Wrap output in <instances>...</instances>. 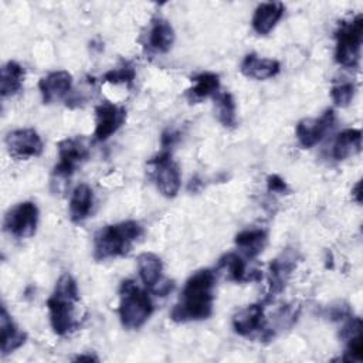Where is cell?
I'll return each instance as SVG.
<instances>
[{
    "mask_svg": "<svg viewBox=\"0 0 363 363\" xmlns=\"http://www.w3.org/2000/svg\"><path fill=\"white\" fill-rule=\"evenodd\" d=\"M234 241L235 247L240 251L238 254L242 255L245 259H252L264 251L268 242V233L261 227L245 228L235 235Z\"/></svg>",
    "mask_w": 363,
    "mask_h": 363,
    "instance_id": "cell-18",
    "label": "cell"
},
{
    "mask_svg": "<svg viewBox=\"0 0 363 363\" xmlns=\"http://www.w3.org/2000/svg\"><path fill=\"white\" fill-rule=\"evenodd\" d=\"M72 86V75L65 69L47 74L38 82V89L44 104H54L62 99Z\"/></svg>",
    "mask_w": 363,
    "mask_h": 363,
    "instance_id": "cell-12",
    "label": "cell"
},
{
    "mask_svg": "<svg viewBox=\"0 0 363 363\" xmlns=\"http://www.w3.org/2000/svg\"><path fill=\"white\" fill-rule=\"evenodd\" d=\"M217 272L213 269H199L184 282L179 301L170 312L174 322L203 320L211 316L214 305Z\"/></svg>",
    "mask_w": 363,
    "mask_h": 363,
    "instance_id": "cell-1",
    "label": "cell"
},
{
    "mask_svg": "<svg viewBox=\"0 0 363 363\" xmlns=\"http://www.w3.org/2000/svg\"><path fill=\"white\" fill-rule=\"evenodd\" d=\"M149 163L153 166L155 183L159 193L166 199L176 197L180 189V170L172 155L164 150L149 160Z\"/></svg>",
    "mask_w": 363,
    "mask_h": 363,
    "instance_id": "cell-9",
    "label": "cell"
},
{
    "mask_svg": "<svg viewBox=\"0 0 363 363\" xmlns=\"http://www.w3.org/2000/svg\"><path fill=\"white\" fill-rule=\"evenodd\" d=\"M95 197L91 186L86 183H79L71 193L69 197V218L72 223H82L92 214Z\"/></svg>",
    "mask_w": 363,
    "mask_h": 363,
    "instance_id": "cell-19",
    "label": "cell"
},
{
    "mask_svg": "<svg viewBox=\"0 0 363 363\" xmlns=\"http://www.w3.org/2000/svg\"><path fill=\"white\" fill-rule=\"evenodd\" d=\"M335 123V111L326 109L319 118H305L296 123L295 136L305 149L318 145Z\"/></svg>",
    "mask_w": 363,
    "mask_h": 363,
    "instance_id": "cell-10",
    "label": "cell"
},
{
    "mask_svg": "<svg viewBox=\"0 0 363 363\" xmlns=\"http://www.w3.org/2000/svg\"><path fill=\"white\" fill-rule=\"evenodd\" d=\"M356 86L353 82H340L332 86L330 98L333 104L339 108H346L354 98Z\"/></svg>",
    "mask_w": 363,
    "mask_h": 363,
    "instance_id": "cell-26",
    "label": "cell"
},
{
    "mask_svg": "<svg viewBox=\"0 0 363 363\" xmlns=\"http://www.w3.org/2000/svg\"><path fill=\"white\" fill-rule=\"evenodd\" d=\"M89 147L82 138H67L58 143V162L52 169V183L67 182L86 162Z\"/></svg>",
    "mask_w": 363,
    "mask_h": 363,
    "instance_id": "cell-6",
    "label": "cell"
},
{
    "mask_svg": "<svg viewBox=\"0 0 363 363\" xmlns=\"http://www.w3.org/2000/svg\"><path fill=\"white\" fill-rule=\"evenodd\" d=\"M216 116L224 128H234L237 125V105L230 92H217L214 96Z\"/></svg>",
    "mask_w": 363,
    "mask_h": 363,
    "instance_id": "cell-25",
    "label": "cell"
},
{
    "mask_svg": "<svg viewBox=\"0 0 363 363\" xmlns=\"http://www.w3.org/2000/svg\"><path fill=\"white\" fill-rule=\"evenodd\" d=\"M143 233L142 224L133 220L104 225L94 235L92 255L96 261L123 257L142 238Z\"/></svg>",
    "mask_w": 363,
    "mask_h": 363,
    "instance_id": "cell-3",
    "label": "cell"
},
{
    "mask_svg": "<svg viewBox=\"0 0 363 363\" xmlns=\"http://www.w3.org/2000/svg\"><path fill=\"white\" fill-rule=\"evenodd\" d=\"M352 196L354 197V200H356L357 203H360V182L356 183V186H354V189H353V191H352Z\"/></svg>",
    "mask_w": 363,
    "mask_h": 363,
    "instance_id": "cell-29",
    "label": "cell"
},
{
    "mask_svg": "<svg viewBox=\"0 0 363 363\" xmlns=\"http://www.w3.org/2000/svg\"><path fill=\"white\" fill-rule=\"evenodd\" d=\"M216 272H223L228 281L234 282H245L259 279L261 275L258 271L248 272V267L245 258L238 252H227L224 254L217 264Z\"/></svg>",
    "mask_w": 363,
    "mask_h": 363,
    "instance_id": "cell-16",
    "label": "cell"
},
{
    "mask_svg": "<svg viewBox=\"0 0 363 363\" xmlns=\"http://www.w3.org/2000/svg\"><path fill=\"white\" fill-rule=\"evenodd\" d=\"M335 61L345 68H356L360 61L363 38V16L357 14L349 21H343L335 34Z\"/></svg>",
    "mask_w": 363,
    "mask_h": 363,
    "instance_id": "cell-5",
    "label": "cell"
},
{
    "mask_svg": "<svg viewBox=\"0 0 363 363\" xmlns=\"http://www.w3.org/2000/svg\"><path fill=\"white\" fill-rule=\"evenodd\" d=\"M233 329L240 336H250L264 329V308L261 303H252L241 308L233 316Z\"/></svg>",
    "mask_w": 363,
    "mask_h": 363,
    "instance_id": "cell-17",
    "label": "cell"
},
{
    "mask_svg": "<svg viewBox=\"0 0 363 363\" xmlns=\"http://www.w3.org/2000/svg\"><path fill=\"white\" fill-rule=\"evenodd\" d=\"M136 77V71L135 68L125 62L123 65H119L116 68L109 69L108 72L104 74V81L111 82V84H132L133 79Z\"/></svg>",
    "mask_w": 363,
    "mask_h": 363,
    "instance_id": "cell-27",
    "label": "cell"
},
{
    "mask_svg": "<svg viewBox=\"0 0 363 363\" xmlns=\"http://www.w3.org/2000/svg\"><path fill=\"white\" fill-rule=\"evenodd\" d=\"M38 207L33 201H21L4 214L3 228L4 231L17 240L31 238L38 225Z\"/></svg>",
    "mask_w": 363,
    "mask_h": 363,
    "instance_id": "cell-7",
    "label": "cell"
},
{
    "mask_svg": "<svg viewBox=\"0 0 363 363\" xmlns=\"http://www.w3.org/2000/svg\"><path fill=\"white\" fill-rule=\"evenodd\" d=\"M75 360H98V359L92 357V356H77Z\"/></svg>",
    "mask_w": 363,
    "mask_h": 363,
    "instance_id": "cell-30",
    "label": "cell"
},
{
    "mask_svg": "<svg viewBox=\"0 0 363 363\" xmlns=\"http://www.w3.org/2000/svg\"><path fill=\"white\" fill-rule=\"evenodd\" d=\"M4 143L9 155L16 160H28L33 157H38L44 150L43 139L33 128L10 130L4 138Z\"/></svg>",
    "mask_w": 363,
    "mask_h": 363,
    "instance_id": "cell-8",
    "label": "cell"
},
{
    "mask_svg": "<svg viewBox=\"0 0 363 363\" xmlns=\"http://www.w3.org/2000/svg\"><path fill=\"white\" fill-rule=\"evenodd\" d=\"M0 333H1V356H7L21 347L27 340V333L20 329L13 318L9 315L6 306H1L0 313Z\"/></svg>",
    "mask_w": 363,
    "mask_h": 363,
    "instance_id": "cell-20",
    "label": "cell"
},
{
    "mask_svg": "<svg viewBox=\"0 0 363 363\" xmlns=\"http://www.w3.org/2000/svg\"><path fill=\"white\" fill-rule=\"evenodd\" d=\"M362 149V130L349 128L342 130L333 143L332 155L336 160H345L354 156Z\"/></svg>",
    "mask_w": 363,
    "mask_h": 363,
    "instance_id": "cell-24",
    "label": "cell"
},
{
    "mask_svg": "<svg viewBox=\"0 0 363 363\" xmlns=\"http://www.w3.org/2000/svg\"><path fill=\"white\" fill-rule=\"evenodd\" d=\"M284 10L285 6L281 1H267L258 4L251 18L252 30L259 35L269 34L284 16Z\"/></svg>",
    "mask_w": 363,
    "mask_h": 363,
    "instance_id": "cell-14",
    "label": "cell"
},
{
    "mask_svg": "<svg viewBox=\"0 0 363 363\" xmlns=\"http://www.w3.org/2000/svg\"><path fill=\"white\" fill-rule=\"evenodd\" d=\"M267 189L271 193H279V194H284L285 191H288V186L285 180L281 179L278 174H271L267 179Z\"/></svg>",
    "mask_w": 363,
    "mask_h": 363,
    "instance_id": "cell-28",
    "label": "cell"
},
{
    "mask_svg": "<svg viewBox=\"0 0 363 363\" xmlns=\"http://www.w3.org/2000/svg\"><path fill=\"white\" fill-rule=\"evenodd\" d=\"M240 71L247 78H251L255 81H265L279 74L281 64L277 60L264 58L254 52H250L242 58Z\"/></svg>",
    "mask_w": 363,
    "mask_h": 363,
    "instance_id": "cell-13",
    "label": "cell"
},
{
    "mask_svg": "<svg viewBox=\"0 0 363 363\" xmlns=\"http://www.w3.org/2000/svg\"><path fill=\"white\" fill-rule=\"evenodd\" d=\"M78 301L77 281L71 274H62L57 279L51 296L47 299L50 325L55 335L67 336L79 326L75 318V305Z\"/></svg>",
    "mask_w": 363,
    "mask_h": 363,
    "instance_id": "cell-2",
    "label": "cell"
},
{
    "mask_svg": "<svg viewBox=\"0 0 363 363\" xmlns=\"http://www.w3.org/2000/svg\"><path fill=\"white\" fill-rule=\"evenodd\" d=\"M174 30L172 24L162 17L152 20L146 34V47L149 51L156 54L167 52L174 43Z\"/></svg>",
    "mask_w": 363,
    "mask_h": 363,
    "instance_id": "cell-15",
    "label": "cell"
},
{
    "mask_svg": "<svg viewBox=\"0 0 363 363\" xmlns=\"http://www.w3.org/2000/svg\"><path fill=\"white\" fill-rule=\"evenodd\" d=\"M136 264H138V274L140 281L149 291H153L163 279L162 278L163 262L160 257L153 252H142L139 254Z\"/></svg>",
    "mask_w": 363,
    "mask_h": 363,
    "instance_id": "cell-21",
    "label": "cell"
},
{
    "mask_svg": "<svg viewBox=\"0 0 363 363\" xmlns=\"http://www.w3.org/2000/svg\"><path fill=\"white\" fill-rule=\"evenodd\" d=\"M220 89V78L214 72H201L191 78V86L186 91V96L191 104L201 102L208 96H214Z\"/></svg>",
    "mask_w": 363,
    "mask_h": 363,
    "instance_id": "cell-22",
    "label": "cell"
},
{
    "mask_svg": "<svg viewBox=\"0 0 363 363\" xmlns=\"http://www.w3.org/2000/svg\"><path fill=\"white\" fill-rule=\"evenodd\" d=\"M126 111L113 102L104 101L95 108V130L96 140L104 142L109 139L125 123Z\"/></svg>",
    "mask_w": 363,
    "mask_h": 363,
    "instance_id": "cell-11",
    "label": "cell"
},
{
    "mask_svg": "<svg viewBox=\"0 0 363 363\" xmlns=\"http://www.w3.org/2000/svg\"><path fill=\"white\" fill-rule=\"evenodd\" d=\"M119 319L123 328L135 330L142 328L153 313V302L149 292L135 284L132 279H125L119 288Z\"/></svg>",
    "mask_w": 363,
    "mask_h": 363,
    "instance_id": "cell-4",
    "label": "cell"
},
{
    "mask_svg": "<svg viewBox=\"0 0 363 363\" xmlns=\"http://www.w3.org/2000/svg\"><path fill=\"white\" fill-rule=\"evenodd\" d=\"M26 71L23 65L16 61H7L0 72V92L1 98H10L18 94L23 88Z\"/></svg>",
    "mask_w": 363,
    "mask_h": 363,
    "instance_id": "cell-23",
    "label": "cell"
}]
</instances>
